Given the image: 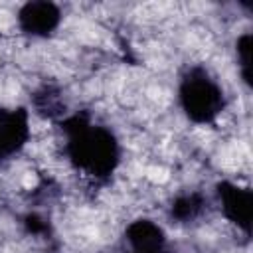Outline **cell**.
Instances as JSON below:
<instances>
[{"mask_svg":"<svg viewBox=\"0 0 253 253\" xmlns=\"http://www.w3.org/2000/svg\"><path fill=\"white\" fill-rule=\"evenodd\" d=\"M63 132V152L69 164L93 180H109L121 164V142L117 134L95 123L87 111L65 115L57 121Z\"/></svg>","mask_w":253,"mask_h":253,"instance_id":"cell-1","label":"cell"},{"mask_svg":"<svg viewBox=\"0 0 253 253\" xmlns=\"http://www.w3.org/2000/svg\"><path fill=\"white\" fill-rule=\"evenodd\" d=\"M30 140V111L0 107V164L18 156Z\"/></svg>","mask_w":253,"mask_h":253,"instance_id":"cell-4","label":"cell"},{"mask_svg":"<svg viewBox=\"0 0 253 253\" xmlns=\"http://www.w3.org/2000/svg\"><path fill=\"white\" fill-rule=\"evenodd\" d=\"M123 245L126 253H174L166 231L150 217L130 221L123 231Z\"/></svg>","mask_w":253,"mask_h":253,"instance_id":"cell-6","label":"cell"},{"mask_svg":"<svg viewBox=\"0 0 253 253\" xmlns=\"http://www.w3.org/2000/svg\"><path fill=\"white\" fill-rule=\"evenodd\" d=\"M235 55H237L241 81L249 89L251 87V32H245L235 40Z\"/></svg>","mask_w":253,"mask_h":253,"instance_id":"cell-9","label":"cell"},{"mask_svg":"<svg viewBox=\"0 0 253 253\" xmlns=\"http://www.w3.org/2000/svg\"><path fill=\"white\" fill-rule=\"evenodd\" d=\"M24 227L28 233L32 235H42V237H47L51 233V227H49V219L38 211H30L24 215Z\"/></svg>","mask_w":253,"mask_h":253,"instance_id":"cell-10","label":"cell"},{"mask_svg":"<svg viewBox=\"0 0 253 253\" xmlns=\"http://www.w3.org/2000/svg\"><path fill=\"white\" fill-rule=\"evenodd\" d=\"M61 8L49 0H32L18 10V28L30 38H49L61 24Z\"/></svg>","mask_w":253,"mask_h":253,"instance_id":"cell-5","label":"cell"},{"mask_svg":"<svg viewBox=\"0 0 253 253\" xmlns=\"http://www.w3.org/2000/svg\"><path fill=\"white\" fill-rule=\"evenodd\" d=\"M30 103L36 115L49 121H61L67 115V101L63 97V91L55 83H42L32 95Z\"/></svg>","mask_w":253,"mask_h":253,"instance_id":"cell-8","label":"cell"},{"mask_svg":"<svg viewBox=\"0 0 253 253\" xmlns=\"http://www.w3.org/2000/svg\"><path fill=\"white\" fill-rule=\"evenodd\" d=\"M215 198L223 217L233 223L249 239L251 235V210H253V190L239 186L229 180L215 184Z\"/></svg>","mask_w":253,"mask_h":253,"instance_id":"cell-3","label":"cell"},{"mask_svg":"<svg viewBox=\"0 0 253 253\" xmlns=\"http://www.w3.org/2000/svg\"><path fill=\"white\" fill-rule=\"evenodd\" d=\"M210 210V198L200 190H188L176 194L168 204V217L174 223L188 225L202 219Z\"/></svg>","mask_w":253,"mask_h":253,"instance_id":"cell-7","label":"cell"},{"mask_svg":"<svg viewBox=\"0 0 253 253\" xmlns=\"http://www.w3.org/2000/svg\"><path fill=\"white\" fill-rule=\"evenodd\" d=\"M178 105L188 121L211 125L227 107V95L204 65H190L178 81Z\"/></svg>","mask_w":253,"mask_h":253,"instance_id":"cell-2","label":"cell"}]
</instances>
